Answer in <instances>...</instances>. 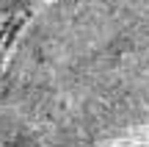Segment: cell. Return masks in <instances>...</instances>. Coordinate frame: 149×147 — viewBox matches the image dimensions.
<instances>
[{
  "instance_id": "2",
  "label": "cell",
  "mask_w": 149,
  "mask_h": 147,
  "mask_svg": "<svg viewBox=\"0 0 149 147\" xmlns=\"http://www.w3.org/2000/svg\"><path fill=\"white\" fill-rule=\"evenodd\" d=\"M33 3H39V0H0V17H3V14L25 11V8H31Z\"/></svg>"
},
{
  "instance_id": "1",
  "label": "cell",
  "mask_w": 149,
  "mask_h": 147,
  "mask_svg": "<svg viewBox=\"0 0 149 147\" xmlns=\"http://www.w3.org/2000/svg\"><path fill=\"white\" fill-rule=\"evenodd\" d=\"M149 125V0H53L0 70V147H102Z\"/></svg>"
}]
</instances>
